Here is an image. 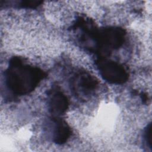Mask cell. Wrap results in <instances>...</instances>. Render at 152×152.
<instances>
[{
  "mask_svg": "<svg viewBox=\"0 0 152 152\" xmlns=\"http://www.w3.org/2000/svg\"><path fill=\"white\" fill-rule=\"evenodd\" d=\"M42 77V72L39 69L14 58L5 72V86L14 95H22L34 90Z\"/></svg>",
  "mask_w": 152,
  "mask_h": 152,
  "instance_id": "6da1fadb",
  "label": "cell"
},
{
  "mask_svg": "<svg viewBox=\"0 0 152 152\" xmlns=\"http://www.w3.org/2000/svg\"><path fill=\"white\" fill-rule=\"evenodd\" d=\"M97 62L100 74L106 81L113 84H121L127 80L128 74L121 64L105 59Z\"/></svg>",
  "mask_w": 152,
  "mask_h": 152,
  "instance_id": "7a4b0ae2",
  "label": "cell"
},
{
  "mask_svg": "<svg viewBox=\"0 0 152 152\" xmlns=\"http://www.w3.org/2000/svg\"><path fill=\"white\" fill-rule=\"evenodd\" d=\"M72 89L76 94H86L93 91L97 85V81L87 73H80L72 80Z\"/></svg>",
  "mask_w": 152,
  "mask_h": 152,
  "instance_id": "3957f363",
  "label": "cell"
},
{
  "mask_svg": "<svg viewBox=\"0 0 152 152\" xmlns=\"http://www.w3.org/2000/svg\"><path fill=\"white\" fill-rule=\"evenodd\" d=\"M48 103L50 112L55 115H62L68 106L66 97L59 91H53L49 95Z\"/></svg>",
  "mask_w": 152,
  "mask_h": 152,
  "instance_id": "277c9868",
  "label": "cell"
},
{
  "mask_svg": "<svg viewBox=\"0 0 152 152\" xmlns=\"http://www.w3.org/2000/svg\"><path fill=\"white\" fill-rule=\"evenodd\" d=\"M50 132L53 141L59 144L64 143L70 135L69 128L61 120H53Z\"/></svg>",
  "mask_w": 152,
  "mask_h": 152,
  "instance_id": "5b68a950",
  "label": "cell"
},
{
  "mask_svg": "<svg viewBox=\"0 0 152 152\" xmlns=\"http://www.w3.org/2000/svg\"><path fill=\"white\" fill-rule=\"evenodd\" d=\"M144 137L147 147L150 148V150H152V133H151V124L147 125V128H145L144 131Z\"/></svg>",
  "mask_w": 152,
  "mask_h": 152,
  "instance_id": "8992f818",
  "label": "cell"
}]
</instances>
